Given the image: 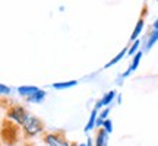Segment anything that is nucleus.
Wrapping results in <instances>:
<instances>
[{"label": "nucleus", "instance_id": "obj_1", "mask_svg": "<svg viewBox=\"0 0 158 146\" xmlns=\"http://www.w3.org/2000/svg\"><path fill=\"white\" fill-rule=\"evenodd\" d=\"M21 130H22V135L25 139H32V137H37V136L44 133V123L40 117H37L34 114H29L27 120L23 121V124L21 126Z\"/></svg>", "mask_w": 158, "mask_h": 146}, {"label": "nucleus", "instance_id": "obj_2", "mask_svg": "<svg viewBox=\"0 0 158 146\" xmlns=\"http://www.w3.org/2000/svg\"><path fill=\"white\" fill-rule=\"evenodd\" d=\"M28 116H29L28 110L23 107V105H21V104H12V105H9L7 110H6V120L13 123L15 126H18V127L22 126L23 121L27 120Z\"/></svg>", "mask_w": 158, "mask_h": 146}, {"label": "nucleus", "instance_id": "obj_3", "mask_svg": "<svg viewBox=\"0 0 158 146\" xmlns=\"http://www.w3.org/2000/svg\"><path fill=\"white\" fill-rule=\"evenodd\" d=\"M43 142L47 146H70V142L68 140L66 135L63 132H48L44 133Z\"/></svg>", "mask_w": 158, "mask_h": 146}, {"label": "nucleus", "instance_id": "obj_4", "mask_svg": "<svg viewBox=\"0 0 158 146\" xmlns=\"http://www.w3.org/2000/svg\"><path fill=\"white\" fill-rule=\"evenodd\" d=\"M116 96H117L116 91H108L107 94H104V95H102L101 99H98V101H97V104H95V107H94V108L100 111L101 108L108 107V105H110V104L116 99Z\"/></svg>", "mask_w": 158, "mask_h": 146}, {"label": "nucleus", "instance_id": "obj_5", "mask_svg": "<svg viewBox=\"0 0 158 146\" xmlns=\"http://www.w3.org/2000/svg\"><path fill=\"white\" fill-rule=\"evenodd\" d=\"M142 56H143V51L142 50H139L138 53H136L135 56L132 57V63H130V66H129V69L126 70V72L122 75V78H127V76H130L132 73L135 72L136 69H138V66H139V63H141V60H142Z\"/></svg>", "mask_w": 158, "mask_h": 146}, {"label": "nucleus", "instance_id": "obj_6", "mask_svg": "<svg viewBox=\"0 0 158 146\" xmlns=\"http://www.w3.org/2000/svg\"><path fill=\"white\" fill-rule=\"evenodd\" d=\"M38 91H40L38 86H34V85H22V86L18 88V94L27 99V98L32 96L35 92H38Z\"/></svg>", "mask_w": 158, "mask_h": 146}, {"label": "nucleus", "instance_id": "obj_7", "mask_svg": "<svg viewBox=\"0 0 158 146\" xmlns=\"http://www.w3.org/2000/svg\"><path fill=\"white\" fill-rule=\"evenodd\" d=\"M108 133L104 132L102 129L97 130L95 135V142H94V146H108Z\"/></svg>", "mask_w": 158, "mask_h": 146}, {"label": "nucleus", "instance_id": "obj_8", "mask_svg": "<svg viewBox=\"0 0 158 146\" xmlns=\"http://www.w3.org/2000/svg\"><path fill=\"white\" fill-rule=\"evenodd\" d=\"M97 118H98V110H92L91 111V116L88 118V121H86V126H85V133H89L91 130L95 129V124H97Z\"/></svg>", "mask_w": 158, "mask_h": 146}, {"label": "nucleus", "instance_id": "obj_9", "mask_svg": "<svg viewBox=\"0 0 158 146\" xmlns=\"http://www.w3.org/2000/svg\"><path fill=\"white\" fill-rule=\"evenodd\" d=\"M143 26H145V21H143V18H139L138 22H136V25H135V28H133V32H132V35H130V41L139 39V35L142 34Z\"/></svg>", "mask_w": 158, "mask_h": 146}, {"label": "nucleus", "instance_id": "obj_10", "mask_svg": "<svg viewBox=\"0 0 158 146\" xmlns=\"http://www.w3.org/2000/svg\"><path fill=\"white\" fill-rule=\"evenodd\" d=\"M45 96H47V92H45L44 89H40L38 92H35L32 96L27 98V101L31 102V104H41V102L45 99Z\"/></svg>", "mask_w": 158, "mask_h": 146}, {"label": "nucleus", "instance_id": "obj_11", "mask_svg": "<svg viewBox=\"0 0 158 146\" xmlns=\"http://www.w3.org/2000/svg\"><path fill=\"white\" fill-rule=\"evenodd\" d=\"M76 85H78V80H64V82H56L51 86L57 91H64V89H69V88H73Z\"/></svg>", "mask_w": 158, "mask_h": 146}, {"label": "nucleus", "instance_id": "obj_12", "mask_svg": "<svg viewBox=\"0 0 158 146\" xmlns=\"http://www.w3.org/2000/svg\"><path fill=\"white\" fill-rule=\"evenodd\" d=\"M126 54H127V47H124L123 50H120V53H118L117 56H114L113 59H111V60H110V62H108L107 64L104 66V69H110V67H113L114 64H117V63L120 62V60H122V59H123V57L126 56Z\"/></svg>", "mask_w": 158, "mask_h": 146}, {"label": "nucleus", "instance_id": "obj_13", "mask_svg": "<svg viewBox=\"0 0 158 146\" xmlns=\"http://www.w3.org/2000/svg\"><path fill=\"white\" fill-rule=\"evenodd\" d=\"M157 41H158V31H152V32L149 34V37H148V39H147L145 50H151L154 45L157 44Z\"/></svg>", "mask_w": 158, "mask_h": 146}, {"label": "nucleus", "instance_id": "obj_14", "mask_svg": "<svg viewBox=\"0 0 158 146\" xmlns=\"http://www.w3.org/2000/svg\"><path fill=\"white\" fill-rule=\"evenodd\" d=\"M139 50H141V39L132 41L130 47H127V56H132V57H133Z\"/></svg>", "mask_w": 158, "mask_h": 146}, {"label": "nucleus", "instance_id": "obj_15", "mask_svg": "<svg viewBox=\"0 0 158 146\" xmlns=\"http://www.w3.org/2000/svg\"><path fill=\"white\" fill-rule=\"evenodd\" d=\"M101 129L104 130V132H107L108 135H110V133H111V132H113V121H111V120H110V118H107V120H106V121H104V123H102Z\"/></svg>", "mask_w": 158, "mask_h": 146}, {"label": "nucleus", "instance_id": "obj_16", "mask_svg": "<svg viewBox=\"0 0 158 146\" xmlns=\"http://www.w3.org/2000/svg\"><path fill=\"white\" fill-rule=\"evenodd\" d=\"M10 92H12V89L9 88V86H6V85H3V83H0V96L10 95Z\"/></svg>", "mask_w": 158, "mask_h": 146}, {"label": "nucleus", "instance_id": "obj_17", "mask_svg": "<svg viewBox=\"0 0 158 146\" xmlns=\"http://www.w3.org/2000/svg\"><path fill=\"white\" fill-rule=\"evenodd\" d=\"M152 28H154V31H158V18L154 21V23H152Z\"/></svg>", "mask_w": 158, "mask_h": 146}, {"label": "nucleus", "instance_id": "obj_18", "mask_svg": "<svg viewBox=\"0 0 158 146\" xmlns=\"http://www.w3.org/2000/svg\"><path fill=\"white\" fill-rule=\"evenodd\" d=\"M85 143H86V146H94V142H92V139H91V137H88Z\"/></svg>", "mask_w": 158, "mask_h": 146}, {"label": "nucleus", "instance_id": "obj_19", "mask_svg": "<svg viewBox=\"0 0 158 146\" xmlns=\"http://www.w3.org/2000/svg\"><path fill=\"white\" fill-rule=\"evenodd\" d=\"M78 146H86V143H78Z\"/></svg>", "mask_w": 158, "mask_h": 146}, {"label": "nucleus", "instance_id": "obj_20", "mask_svg": "<svg viewBox=\"0 0 158 146\" xmlns=\"http://www.w3.org/2000/svg\"><path fill=\"white\" fill-rule=\"evenodd\" d=\"M70 146H78V143H70Z\"/></svg>", "mask_w": 158, "mask_h": 146}, {"label": "nucleus", "instance_id": "obj_21", "mask_svg": "<svg viewBox=\"0 0 158 146\" xmlns=\"http://www.w3.org/2000/svg\"><path fill=\"white\" fill-rule=\"evenodd\" d=\"M0 129H2V118H0Z\"/></svg>", "mask_w": 158, "mask_h": 146}, {"label": "nucleus", "instance_id": "obj_22", "mask_svg": "<svg viewBox=\"0 0 158 146\" xmlns=\"http://www.w3.org/2000/svg\"><path fill=\"white\" fill-rule=\"evenodd\" d=\"M43 146H47V145H43Z\"/></svg>", "mask_w": 158, "mask_h": 146}, {"label": "nucleus", "instance_id": "obj_23", "mask_svg": "<svg viewBox=\"0 0 158 146\" xmlns=\"http://www.w3.org/2000/svg\"><path fill=\"white\" fill-rule=\"evenodd\" d=\"M157 2H158V0H157Z\"/></svg>", "mask_w": 158, "mask_h": 146}]
</instances>
